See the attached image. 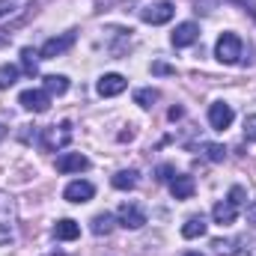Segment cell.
Masks as SVG:
<instances>
[{
  "label": "cell",
  "instance_id": "4316f807",
  "mask_svg": "<svg viewBox=\"0 0 256 256\" xmlns=\"http://www.w3.org/2000/svg\"><path fill=\"white\" fill-rule=\"evenodd\" d=\"M173 176H176V170H173L170 164H161V167H158V179H161V182H170Z\"/></svg>",
  "mask_w": 256,
  "mask_h": 256
},
{
  "label": "cell",
  "instance_id": "5bb4252c",
  "mask_svg": "<svg viewBox=\"0 0 256 256\" xmlns=\"http://www.w3.org/2000/svg\"><path fill=\"white\" fill-rule=\"evenodd\" d=\"M194 191H196V185H194L191 176H182V173H176V176L170 179V194H173L176 200H191Z\"/></svg>",
  "mask_w": 256,
  "mask_h": 256
},
{
  "label": "cell",
  "instance_id": "f546056e",
  "mask_svg": "<svg viewBox=\"0 0 256 256\" xmlns=\"http://www.w3.org/2000/svg\"><path fill=\"white\" fill-rule=\"evenodd\" d=\"M152 72H155V74H173V68H170V66H164V63H155V66H152Z\"/></svg>",
  "mask_w": 256,
  "mask_h": 256
},
{
  "label": "cell",
  "instance_id": "1f68e13d",
  "mask_svg": "<svg viewBox=\"0 0 256 256\" xmlns=\"http://www.w3.org/2000/svg\"><path fill=\"white\" fill-rule=\"evenodd\" d=\"M6 45H9V36H6V33L0 30V48H6Z\"/></svg>",
  "mask_w": 256,
  "mask_h": 256
},
{
  "label": "cell",
  "instance_id": "83f0119b",
  "mask_svg": "<svg viewBox=\"0 0 256 256\" xmlns=\"http://www.w3.org/2000/svg\"><path fill=\"white\" fill-rule=\"evenodd\" d=\"M230 200H232L236 206H242V202H244V188H238V185H236V188L230 191Z\"/></svg>",
  "mask_w": 256,
  "mask_h": 256
},
{
  "label": "cell",
  "instance_id": "52a82bcc",
  "mask_svg": "<svg viewBox=\"0 0 256 256\" xmlns=\"http://www.w3.org/2000/svg\"><path fill=\"white\" fill-rule=\"evenodd\" d=\"M232 120H236V114H232V108L226 102H214L208 108V126L214 128V131H226V128L232 126Z\"/></svg>",
  "mask_w": 256,
  "mask_h": 256
},
{
  "label": "cell",
  "instance_id": "9c48e42d",
  "mask_svg": "<svg viewBox=\"0 0 256 256\" xmlns=\"http://www.w3.org/2000/svg\"><path fill=\"white\" fill-rule=\"evenodd\" d=\"M128 80L122 78V74H116V72H110V74H104L102 80H98V96L102 98H114V96H120V92H126Z\"/></svg>",
  "mask_w": 256,
  "mask_h": 256
},
{
  "label": "cell",
  "instance_id": "7a4b0ae2",
  "mask_svg": "<svg viewBox=\"0 0 256 256\" xmlns=\"http://www.w3.org/2000/svg\"><path fill=\"white\" fill-rule=\"evenodd\" d=\"M68 140H72V126H68V122L48 126V128H42V134H39V143H42V149H48V152H57V149L68 146Z\"/></svg>",
  "mask_w": 256,
  "mask_h": 256
},
{
  "label": "cell",
  "instance_id": "8fae6325",
  "mask_svg": "<svg viewBox=\"0 0 256 256\" xmlns=\"http://www.w3.org/2000/svg\"><path fill=\"white\" fill-rule=\"evenodd\" d=\"M63 196L68 202H90L92 196H96V188L90 185V182H84V179H78V182H72V185H66Z\"/></svg>",
  "mask_w": 256,
  "mask_h": 256
},
{
  "label": "cell",
  "instance_id": "e0dca14e",
  "mask_svg": "<svg viewBox=\"0 0 256 256\" xmlns=\"http://www.w3.org/2000/svg\"><path fill=\"white\" fill-rule=\"evenodd\" d=\"M42 84H45V92L48 96H63L66 90H68V78L66 74H45Z\"/></svg>",
  "mask_w": 256,
  "mask_h": 256
},
{
  "label": "cell",
  "instance_id": "4fadbf2b",
  "mask_svg": "<svg viewBox=\"0 0 256 256\" xmlns=\"http://www.w3.org/2000/svg\"><path fill=\"white\" fill-rule=\"evenodd\" d=\"M212 218H214V224L230 226V224H236V218H238V206H236L232 200H220V202L212 208Z\"/></svg>",
  "mask_w": 256,
  "mask_h": 256
},
{
  "label": "cell",
  "instance_id": "cb8c5ba5",
  "mask_svg": "<svg viewBox=\"0 0 256 256\" xmlns=\"http://www.w3.org/2000/svg\"><path fill=\"white\" fill-rule=\"evenodd\" d=\"M202 155H206L208 161H214V164H218V161H224V158H226V149H224L220 143H206V146H202Z\"/></svg>",
  "mask_w": 256,
  "mask_h": 256
},
{
  "label": "cell",
  "instance_id": "603a6c76",
  "mask_svg": "<svg viewBox=\"0 0 256 256\" xmlns=\"http://www.w3.org/2000/svg\"><path fill=\"white\" fill-rule=\"evenodd\" d=\"M18 80V66H0V90H9Z\"/></svg>",
  "mask_w": 256,
  "mask_h": 256
},
{
  "label": "cell",
  "instance_id": "7402d4cb",
  "mask_svg": "<svg viewBox=\"0 0 256 256\" xmlns=\"http://www.w3.org/2000/svg\"><path fill=\"white\" fill-rule=\"evenodd\" d=\"M134 102H137L140 108H152V104L158 102V90H152V86H146V90H137V92H134Z\"/></svg>",
  "mask_w": 256,
  "mask_h": 256
},
{
  "label": "cell",
  "instance_id": "ffe728a7",
  "mask_svg": "<svg viewBox=\"0 0 256 256\" xmlns=\"http://www.w3.org/2000/svg\"><path fill=\"white\" fill-rule=\"evenodd\" d=\"M90 230H92V236H108L110 230H114V214H96L92 218V224H90Z\"/></svg>",
  "mask_w": 256,
  "mask_h": 256
},
{
  "label": "cell",
  "instance_id": "484cf974",
  "mask_svg": "<svg viewBox=\"0 0 256 256\" xmlns=\"http://www.w3.org/2000/svg\"><path fill=\"white\" fill-rule=\"evenodd\" d=\"M244 137L256 143V116H248V120H244Z\"/></svg>",
  "mask_w": 256,
  "mask_h": 256
},
{
  "label": "cell",
  "instance_id": "6da1fadb",
  "mask_svg": "<svg viewBox=\"0 0 256 256\" xmlns=\"http://www.w3.org/2000/svg\"><path fill=\"white\" fill-rule=\"evenodd\" d=\"M242 54H244V45L236 33H220L218 42H214V57L224 66H236L242 63Z\"/></svg>",
  "mask_w": 256,
  "mask_h": 256
},
{
  "label": "cell",
  "instance_id": "ac0fdd59",
  "mask_svg": "<svg viewBox=\"0 0 256 256\" xmlns=\"http://www.w3.org/2000/svg\"><path fill=\"white\" fill-rule=\"evenodd\" d=\"M238 244H242L238 238H214L212 242V248H214L218 256H238V250H242Z\"/></svg>",
  "mask_w": 256,
  "mask_h": 256
},
{
  "label": "cell",
  "instance_id": "d4e9b609",
  "mask_svg": "<svg viewBox=\"0 0 256 256\" xmlns=\"http://www.w3.org/2000/svg\"><path fill=\"white\" fill-rule=\"evenodd\" d=\"M12 15H18V3L15 0H0V21L12 18Z\"/></svg>",
  "mask_w": 256,
  "mask_h": 256
},
{
  "label": "cell",
  "instance_id": "f1b7e54d",
  "mask_svg": "<svg viewBox=\"0 0 256 256\" xmlns=\"http://www.w3.org/2000/svg\"><path fill=\"white\" fill-rule=\"evenodd\" d=\"M248 224H250V226L256 230V200L250 202V206H248Z\"/></svg>",
  "mask_w": 256,
  "mask_h": 256
},
{
  "label": "cell",
  "instance_id": "2e32d148",
  "mask_svg": "<svg viewBox=\"0 0 256 256\" xmlns=\"http://www.w3.org/2000/svg\"><path fill=\"white\" fill-rule=\"evenodd\" d=\"M206 230H208L206 218H202V214H194V218H188V220H185L182 236H185V238H200V236H206Z\"/></svg>",
  "mask_w": 256,
  "mask_h": 256
},
{
  "label": "cell",
  "instance_id": "4dcf8cb0",
  "mask_svg": "<svg viewBox=\"0 0 256 256\" xmlns=\"http://www.w3.org/2000/svg\"><path fill=\"white\" fill-rule=\"evenodd\" d=\"M182 114H185V110H182V108H170V120H179V116H182Z\"/></svg>",
  "mask_w": 256,
  "mask_h": 256
},
{
  "label": "cell",
  "instance_id": "44dd1931",
  "mask_svg": "<svg viewBox=\"0 0 256 256\" xmlns=\"http://www.w3.org/2000/svg\"><path fill=\"white\" fill-rule=\"evenodd\" d=\"M36 57H39V54H36L33 48H21V66H24V72H27L30 78L39 72V60H36Z\"/></svg>",
  "mask_w": 256,
  "mask_h": 256
},
{
  "label": "cell",
  "instance_id": "d6a6232c",
  "mask_svg": "<svg viewBox=\"0 0 256 256\" xmlns=\"http://www.w3.org/2000/svg\"><path fill=\"white\" fill-rule=\"evenodd\" d=\"M3 137H6V126H0V140H3Z\"/></svg>",
  "mask_w": 256,
  "mask_h": 256
},
{
  "label": "cell",
  "instance_id": "3957f363",
  "mask_svg": "<svg viewBox=\"0 0 256 256\" xmlns=\"http://www.w3.org/2000/svg\"><path fill=\"white\" fill-rule=\"evenodd\" d=\"M173 15H176V6L170 0H155L140 9V18L146 24H167V21H173Z\"/></svg>",
  "mask_w": 256,
  "mask_h": 256
},
{
  "label": "cell",
  "instance_id": "5b68a950",
  "mask_svg": "<svg viewBox=\"0 0 256 256\" xmlns=\"http://www.w3.org/2000/svg\"><path fill=\"white\" fill-rule=\"evenodd\" d=\"M12 224H15V202L0 191V244L12 242Z\"/></svg>",
  "mask_w": 256,
  "mask_h": 256
},
{
  "label": "cell",
  "instance_id": "d6986e66",
  "mask_svg": "<svg viewBox=\"0 0 256 256\" xmlns=\"http://www.w3.org/2000/svg\"><path fill=\"white\" fill-rule=\"evenodd\" d=\"M110 182H114L116 191H131V188L137 185V170H120Z\"/></svg>",
  "mask_w": 256,
  "mask_h": 256
},
{
  "label": "cell",
  "instance_id": "7c38bea8",
  "mask_svg": "<svg viewBox=\"0 0 256 256\" xmlns=\"http://www.w3.org/2000/svg\"><path fill=\"white\" fill-rule=\"evenodd\" d=\"M173 45L176 48H188V45H194L196 39H200V27L194 24V21H185V24H179L176 30H173Z\"/></svg>",
  "mask_w": 256,
  "mask_h": 256
},
{
  "label": "cell",
  "instance_id": "30bf717a",
  "mask_svg": "<svg viewBox=\"0 0 256 256\" xmlns=\"http://www.w3.org/2000/svg\"><path fill=\"white\" fill-rule=\"evenodd\" d=\"M86 167H90V158L80 152H66L57 158V173H80Z\"/></svg>",
  "mask_w": 256,
  "mask_h": 256
},
{
  "label": "cell",
  "instance_id": "9a60e30c",
  "mask_svg": "<svg viewBox=\"0 0 256 256\" xmlns=\"http://www.w3.org/2000/svg\"><path fill=\"white\" fill-rule=\"evenodd\" d=\"M78 236H80V226H78V220L63 218V220H57V224H54V238H60V242H74Z\"/></svg>",
  "mask_w": 256,
  "mask_h": 256
},
{
  "label": "cell",
  "instance_id": "8992f818",
  "mask_svg": "<svg viewBox=\"0 0 256 256\" xmlns=\"http://www.w3.org/2000/svg\"><path fill=\"white\" fill-rule=\"evenodd\" d=\"M116 220L126 226V230H140L146 224V212L137 206V202H122L116 208Z\"/></svg>",
  "mask_w": 256,
  "mask_h": 256
},
{
  "label": "cell",
  "instance_id": "ba28073f",
  "mask_svg": "<svg viewBox=\"0 0 256 256\" xmlns=\"http://www.w3.org/2000/svg\"><path fill=\"white\" fill-rule=\"evenodd\" d=\"M74 45V33H63V36H51L45 45H42V51H39V57L42 60H54V57H60L66 54L68 48Z\"/></svg>",
  "mask_w": 256,
  "mask_h": 256
},
{
  "label": "cell",
  "instance_id": "277c9868",
  "mask_svg": "<svg viewBox=\"0 0 256 256\" xmlns=\"http://www.w3.org/2000/svg\"><path fill=\"white\" fill-rule=\"evenodd\" d=\"M18 102H21V108L30 110V114H45V110L51 108V96H48L45 90H24V92L18 96Z\"/></svg>",
  "mask_w": 256,
  "mask_h": 256
},
{
  "label": "cell",
  "instance_id": "836d02e7",
  "mask_svg": "<svg viewBox=\"0 0 256 256\" xmlns=\"http://www.w3.org/2000/svg\"><path fill=\"white\" fill-rule=\"evenodd\" d=\"M185 256H202V254H196V250H191V254H185Z\"/></svg>",
  "mask_w": 256,
  "mask_h": 256
}]
</instances>
